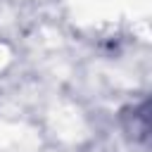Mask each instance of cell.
Masks as SVG:
<instances>
[{"label": "cell", "mask_w": 152, "mask_h": 152, "mask_svg": "<svg viewBox=\"0 0 152 152\" xmlns=\"http://www.w3.org/2000/svg\"><path fill=\"white\" fill-rule=\"evenodd\" d=\"M121 126L131 140L152 147V93L121 112Z\"/></svg>", "instance_id": "cell-1"}]
</instances>
